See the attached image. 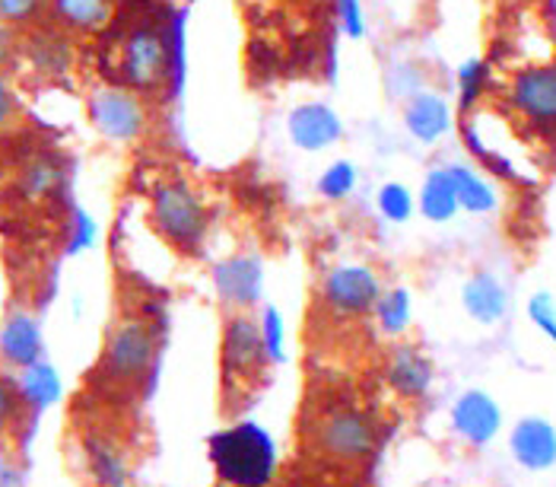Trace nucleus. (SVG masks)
<instances>
[{"label":"nucleus","mask_w":556,"mask_h":487,"mask_svg":"<svg viewBox=\"0 0 556 487\" xmlns=\"http://www.w3.org/2000/svg\"><path fill=\"white\" fill-rule=\"evenodd\" d=\"M207 452L216 478L226 487H270L280 465L274 437L257 421H239L216 430Z\"/></svg>","instance_id":"1"},{"label":"nucleus","mask_w":556,"mask_h":487,"mask_svg":"<svg viewBox=\"0 0 556 487\" xmlns=\"http://www.w3.org/2000/svg\"><path fill=\"white\" fill-rule=\"evenodd\" d=\"M312 440L328 462L356 469L372 459L379 444V424L366 408L343 401L318 414L312 427Z\"/></svg>","instance_id":"2"},{"label":"nucleus","mask_w":556,"mask_h":487,"mask_svg":"<svg viewBox=\"0 0 556 487\" xmlns=\"http://www.w3.org/2000/svg\"><path fill=\"white\" fill-rule=\"evenodd\" d=\"M150 221L153 229L178 252H198L207 233V204L204 198L185 182V178H169L153 188L150 198Z\"/></svg>","instance_id":"3"},{"label":"nucleus","mask_w":556,"mask_h":487,"mask_svg":"<svg viewBox=\"0 0 556 487\" xmlns=\"http://www.w3.org/2000/svg\"><path fill=\"white\" fill-rule=\"evenodd\" d=\"M267 351L252 312H229L219 338V373L229 392H249L267 376Z\"/></svg>","instance_id":"4"},{"label":"nucleus","mask_w":556,"mask_h":487,"mask_svg":"<svg viewBox=\"0 0 556 487\" xmlns=\"http://www.w3.org/2000/svg\"><path fill=\"white\" fill-rule=\"evenodd\" d=\"M156 354H160V341L153 325L147 319H122L105 341L102 373L118 386H134L147 379Z\"/></svg>","instance_id":"5"},{"label":"nucleus","mask_w":556,"mask_h":487,"mask_svg":"<svg viewBox=\"0 0 556 487\" xmlns=\"http://www.w3.org/2000/svg\"><path fill=\"white\" fill-rule=\"evenodd\" d=\"M382 284L379 274L369 265H346L331 267L321 277V307L328 310V315L341 319V322H353V319H366L369 312H376L379 300H382Z\"/></svg>","instance_id":"6"},{"label":"nucleus","mask_w":556,"mask_h":487,"mask_svg":"<svg viewBox=\"0 0 556 487\" xmlns=\"http://www.w3.org/2000/svg\"><path fill=\"white\" fill-rule=\"evenodd\" d=\"M122 80L130 89H160L169 80V42L156 26H134L122 42Z\"/></svg>","instance_id":"7"},{"label":"nucleus","mask_w":556,"mask_h":487,"mask_svg":"<svg viewBox=\"0 0 556 487\" xmlns=\"http://www.w3.org/2000/svg\"><path fill=\"white\" fill-rule=\"evenodd\" d=\"M89 122L112 140H137L147 132V105L130 87H99L89 96Z\"/></svg>","instance_id":"8"},{"label":"nucleus","mask_w":556,"mask_h":487,"mask_svg":"<svg viewBox=\"0 0 556 487\" xmlns=\"http://www.w3.org/2000/svg\"><path fill=\"white\" fill-rule=\"evenodd\" d=\"M214 287L229 312H252L261 300L264 267L255 255H229L214 267Z\"/></svg>","instance_id":"9"},{"label":"nucleus","mask_w":556,"mask_h":487,"mask_svg":"<svg viewBox=\"0 0 556 487\" xmlns=\"http://www.w3.org/2000/svg\"><path fill=\"white\" fill-rule=\"evenodd\" d=\"M509 99L525 122L538 128H556V67L518 71Z\"/></svg>","instance_id":"10"},{"label":"nucleus","mask_w":556,"mask_h":487,"mask_svg":"<svg viewBox=\"0 0 556 487\" xmlns=\"http://www.w3.org/2000/svg\"><path fill=\"white\" fill-rule=\"evenodd\" d=\"M503 427V411L496 399L483 389H468L452 404V430L473 449L493 444Z\"/></svg>","instance_id":"11"},{"label":"nucleus","mask_w":556,"mask_h":487,"mask_svg":"<svg viewBox=\"0 0 556 487\" xmlns=\"http://www.w3.org/2000/svg\"><path fill=\"white\" fill-rule=\"evenodd\" d=\"M513 459L528 472H547L556 465V427L547 417H521L509 434Z\"/></svg>","instance_id":"12"},{"label":"nucleus","mask_w":556,"mask_h":487,"mask_svg":"<svg viewBox=\"0 0 556 487\" xmlns=\"http://www.w3.org/2000/svg\"><path fill=\"white\" fill-rule=\"evenodd\" d=\"M386 383L397 399L420 401L432 386V360L417 345H397L388 354Z\"/></svg>","instance_id":"13"},{"label":"nucleus","mask_w":556,"mask_h":487,"mask_svg":"<svg viewBox=\"0 0 556 487\" xmlns=\"http://www.w3.org/2000/svg\"><path fill=\"white\" fill-rule=\"evenodd\" d=\"M42 325L33 312L16 310L10 312L0 325V357L10 363V366H33L42 360Z\"/></svg>","instance_id":"14"},{"label":"nucleus","mask_w":556,"mask_h":487,"mask_svg":"<svg viewBox=\"0 0 556 487\" xmlns=\"http://www.w3.org/2000/svg\"><path fill=\"white\" fill-rule=\"evenodd\" d=\"M84 462L96 487H128L130 459L128 449L105 437V434H86Z\"/></svg>","instance_id":"15"},{"label":"nucleus","mask_w":556,"mask_h":487,"mask_svg":"<svg viewBox=\"0 0 556 487\" xmlns=\"http://www.w3.org/2000/svg\"><path fill=\"white\" fill-rule=\"evenodd\" d=\"M462 307L473 322L496 325L506 315L509 297H506V287L500 284V277H493L490 271H477L462 287Z\"/></svg>","instance_id":"16"},{"label":"nucleus","mask_w":556,"mask_h":487,"mask_svg":"<svg viewBox=\"0 0 556 487\" xmlns=\"http://www.w3.org/2000/svg\"><path fill=\"white\" fill-rule=\"evenodd\" d=\"M290 137L302 150H325L341 137V122L328 105L308 102L290 115Z\"/></svg>","instance_id":"17"},{"label":"nucleus","mask_w":556,"mask_h":487,"mask_svg":"<svg viewBox=\"0 0 556 487\" xmlns=\"http://www.w3.org/2000/svg\"><path fill=\"white\" fill-rule=\"evenodd\" d=\"M16 389H20V399L26 408L33 411H45L51 404H58L64 396V383L58 376V370L51 363H33L26 370H20V379H16Z\"/></svg>","instance_id":"18"},{"label":"nucleus","mask_w":556,"mask_h":487,"mask_svg":"<svg viewBox=\"0 0 556 487\" xmlns=\"http://www.w3.org/2000/svg\"><path fill=\"white\" fill-rule=\"evenodd\" d=\"M404 122H407V128H410V134H414L417 140L432 143V140H439L442 134L448 132L452 115H448V105H445L439 96L424 92V96H417V99L407 105Z\"/></svg>","instance_id":"19"},{"label":"nucleus","mask_w":556,"mask_h":487,"mask_svg":"<svg viewBox=\"0 0 556 487\" xmlns=\"http://www.w3.org/2000/svg\"><path fill=\"white\" fill-rule=\"evenodd\" d=\"M58 20L74 33H102L115 20L112 0H54Z\"/></svg>","instance_id":"20"},{"label":"nucleus","mask_w":556,"mask_h":487,"mask_svg":"<svg viewBox=\"0 0 556 487\" xmlns=\"http://www.w3.org/2000/svg\"><path fill=\"white\" fill-rule=\"evenodd\" d=\"M420 211L435 223L452 221L455 211H462L448 170H432L429 173V178L424 182V191H420Z\"/></svg>","instance_id":"21"},{"label":"nucleus","mask_w":556,"mask_h":487,"mask_svg":"<svg viewBox=\"0 0 556 487\" xmlns=\"http://www.w3.org/2000/svg\"><path fill=\"white\" fill-rule=\"evenodd\" d=\"M448 173H452V185L458 195V208H465L471 214H486L496 208V191L480 173H473L468 166H448Z\"/></svg>","instance_id":"22"},{"label":"nucleus","mask_w":556,"mask_h":487,"mask_svg":"<svg viewBox=\"0 0 556 487\" xmlns=\"http://www.w3.org/2000/svg\"><path fill=\"white\" fill-rule=\"evenodd\" d=\"M376 325L386 338H401L407 328H410V319H414V300L404 287H394L386 290L379 307H376Z\"/></svg>","instance_id":"23"},{"label":"nucleus","mask_w":556,"mask_h":487,"mask_svg":"<svg viewBox=\"0 0 556 487\" xmlns=\"http://www.w3.org/2000/svg\"><path fill=\"white\" fill-rule=\"evenodd\" d=\"M61 178H64L61 163H58L54 157L42 153V157H33V160L23 166V173H20V188H23L33 201H42V198L58 191Z\"/></svg>","instance_id":"24"},{"label":"nucleus","mask_w":556,"mask_h":487,"mask_svg":"<svg viewBox=\"0 0 556 487\" xmlns=\"http://www.w3.org/2000/svg\"><path fill=\"white\" fill-rule=\"evenodd\" d=\"M257 325H261V338H264V351L270 363H283L287 357V325H283V315L277 307H264L257 315Z\"/></svg>","instance_id":"25"},{"label":"nucleus","mask_w":556,"mask_h":487,"mask_svg":"<svg viewBox=\"0 0 556 487\" xmlns=\"http://www.w3.org/2000/svg\"><path fill=\"white\" fill-rule=\"evenodd\" d=\"M379 211L386 214L388 221L404 223L414 211V198H410V191L404 185H386L379 191Z\"/></svg>","instance_id":"26"},{"label":"nucleus","mask_w":556,"mask_h":487,"mask_svg":"<svg viewBox=\"0 0 556 487\" xmlns=\"http://www.w3.org/2000/svg\"><path fill=\"white\" fill-rule=\"evenodd\" d=\"M528 319L544 338H551L556 345V300L551 294H534L528 300Z\"/></svg>","instance_id":"27"},{"label":"nucleus","mask_w":556,"mask_h":487,"mask_svg":"<svg viewBox=\"0 0 556 487\" xmlns=\"http://www.w3.org/2000/svg\"><path fill=\"white\" fill-rule=\"evenodd\" d=\"M29 48H33L36 64L42 71H61L67 64V45L61 42V39H54V36H39V39H33Z\"/></svg>","instance_id":"28"},{"label":"nucleus","mask_w":556,"mask_h":487,"mask_svg":"<svg viewBox=\"0 0 556 487\" xmlns=\"http://www.w3.org/2000/svg\"><path fill=\"white\" fill-rule=\"evenodd\" d=\"M353 182H356V170L350 166V163H334L321 182H318V188H321V195L325 198H346L350 191H353Z\"/></svg>","instance_id":"29"},{"label":"nucleus","mask_w":556,"mask_h":487,"mask_svg":"<svg viewBox=\"0 0 556 487\" xmlns=\"http://www.w3.org/2000/svg\"><path fill=\"white\" fill-rule=\"evenodd\" d=\"M39 10H42V0H0V23L23 26V23L36 20Z\"/></svg>","instance_id":"30"},{"label":"nucleus","mask_w":556,"mask_h":487,"mask_svg":"<svg viewBox=\"0 0 556 487\" xmlns=\"http://www.w3.org/2000/svg\"><path fill=\"white\" fill-rule=\"evenodd\" d=\"M20 408H23V399H20L16 383H10L7 376H0V437L10 430V424L16 421Z\"/></svg>","instance_id":"31"},{"label":"nucleus","mask_w":556,"mask_h":487,"mask_svg":"<svg viewBox=\"0 0 556 487\" xmlns=\"http://www.w3.org/2000/svg\"><path fill=\"white\" fill-rule=\"evenodd\" d=\"M16 115H20V109H16V96H13V89L7 84V77L0 74V132H7L13 122H16Z\"/></svg>","instance_id":"32"},{"label":"nucleus","mask_w":556,"mask_h":487,"mask_svg":"<svg viewBox=\"0 0 556 487\" xmlns=\"http://www.w3.org/2000/svg\"><path fill=\"white\" fill-rule=\"evenodd\" d=\"M0 487H23V475H20V469L13 465V459L10 455H3L0 452Z\"/></svg>","instance_id":"33"},{"label":"nucleus","mask_w":556,"mask_h":487,"mask_svg":"<svg viewBox=\"0 0 556 487\" xmlns=\"http://www.w3.org/2000/svg\"><path fill=\"white\" fill-rule=\"evenodd\" d=\"M92 236H96V226L92 223L80 221L77 226H74V239H71V252H84L86 246L92 242Z\"/></svg>","instance_id":"34"}]
</instances>
